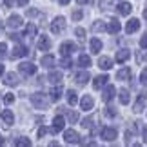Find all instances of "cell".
<instances>
[{
    "label": "cell",
    "mask_w": 147,
    "mask_h": 147,
    "mask_svg": "<svg viewBox=\"0 0 147 147\" xmlns=\"http://www.w3.org/2000/svg\"><path fill=\"white\" fill-rule=\"evenodd\" d=\"M31 104L35 105L36 109H46L49 100H47V96L44 93H35V94H31Z\"/></svg>",
    "instance_id": "obj_1"
},
{
    "label": "cell",
    "mask_w": 147,
    "mask_h": 147,
    "mask_svg": "<svg viewBox=\"0 0 147 147\" xmlns=\"http://www.w3.org/2000/svg\"><path fill=\"white\" fill-rule=\"evenodd\" d=\"M64 29H65V18L64 16H56V18L51 22V31H53V35H60Z\"/></svg>",
    "instance_id": "obj_2"
},
{
    "label": "cell",
    "mask_w": 147,
    "mask_h": 147,
    "mask_svg": "<svg viewBox=\"0 0 147 147\" xmlns=\"http://www.w3.org/2000/svg\"><path fill=\"white\" fill-rule=\"evenodd\" d=\"M64 140H65L67 144H80L82 142L80 136H78V133L73 131V129H67V131L64 133Z\"/></svg>",
    "instance_id": "obj_3"
},
{
    "label": "cell",
    "mask_w": 147,
    "mask_h": 147,
    "mask_svg": "<svg viewBox=\"0 0 147 147\" xmlns=\"http://www.w3.org/2000/svg\"><path fill=\"white\" fill-rule=\"evenodd\" d=\"M100 136L105 140V142H113V140H116V129L113 127H104L100 133Z\"/></svg>",
    "instance_id": "obj_4"
},
{
    "label": "cell",
    "mask_w": 147,
    "mask_h": 147,
    "mask_svg": "<svg viewBox=\"0 0 147 147\" xmlns=\"http://www.w3.org/2000/svg\"><path fill=\"white\" fill-rule=\"evenodd\" d=\"M20 73H24V75H35L36 73V65L31 64V62H22V64L18 65Z\"/></svg>",
    "instance_id": "obj_5"
},
{
    "label": "cell",
    "mask_w": 147,
    "mask_h": 147,
    "mask_svg": "<svg viewBox=\"0 0 147 147\" xmlns=\"http://www.w3.org/2000/svg\"><path fill=\"white\" fill-rule=\"evenodd\" d=\"M64 125H65L64 116H55V120H53V127H51V133H53V134L60 133L62 129H64Z\"/></svg>",
    "instance_id": "obj_6"
},
{
    "label": "cell",
    "mask_w": 147,
    "mask_h": 147,
    "mask_svg": "<svg viewBox=\"0 0 147 147\" xmlns=\"http://www.w3.org/2000/svg\"><path fill=\"white\" fill-rule=\"evenodd\" d=\"M75 51H76V46L73 42H64L60 46V55L62 56H69L71 53H75Z\"/></svg>",
    "instance_id": "obj_7"
},
{
    "label": "cell",
    "mask_w": 147,
    "mask_h": 147,
    "mask_svg": "<svg viewBox=\"0 0 147 147\" xmlns=\"http://www.w3.org/2000/svg\"><path fill=\"white\" fill-rule=\"evenodd\" d=\"M18 75L16 73H7V75L4 76V84L5 86H9V87H15V86H18Z\"/></svg>",
    "instance_id": "obj_8"
},
{
    "label": "cell",
    "mask_w": 147,
    "mask_h": 147,
    "mask_svg": "<svg viewBox=\"0 0 147 147\" xmlns=\"http://www.w3.org/2000/svg\"><path fill=\"white\" fill-rule=\"evenodd\" d=\"M115 94H116L115 86H107V84H105V89H104V94H102V100H104V102H111L113 98H115Z\"/></svg>",
    "instance_id": "obj_9"
},
{
    "label": "cell",
    "mask_w": 147,
    "mask_h": 147,
    "mask_svg": "<svg viewBox=\"0 0 147 147\" xmlns=\"http://www.w3.org/2000/svg\"><path fill=\"white\" fill-rule=\"evenodd\" d=\"M145 100H147V93H140V96H138V100H136V104H134L133 111H134V113H142L144 107H145Z\"/></svg>",
    "instance_id": "obj_10"
},
{
    "label": "cell",
    "mask_w": 147,
    "mask_h": 147,
    "mask_svg": "<svg viewBox=\"0 0 147 147\" xmlns=\"http://www.w3.org/2000/svg\"><path fill=\"white\" fill-rule=\"evenodd\" d=\"M120 29H122V26H120V22H118L116 18H111V22L105 26V31L107 33H113V35H116Z\"/></svg>",
    "instance_id": "obj_11"
},
{
    "label": "cell",
    "mask_w": 147,
    "mask_h": 147,
    "mask_svg": "<svg viewBox=\"0 0 147 147\" xmlns=\"http://www.w3.org/2000/svg\"><path fill=\"white\" fill-rule=\"evenodd\" d=\"M38 49L40 51H49L51 49V38L46 36V35H42L40 38H38Z\"/></svg>",
    "instance_id": "obj_12"
},
{
    "label": "cell",
    "mask_w": 147,
    "mask_h": 147,
    "mask_svg": "<svg viewBox=\"0 0 147 147\" xmlns=\"http://www.w3.org/2000/svg\"><path fill=\"white\" fill-rule=\"evenodd\" d=\"M24 22H22V16L20 15H11L9 18H7V26L9 27H13V29H16V27H20Z\"/></svg>",
    "instance_id": "obj_13"
},
{
    "label": "cell",
    "mask_w": 147,
    "mask_h": 147,
    "mask_svg": "<svg viewBox=\"0 0 147 147\" xmlns=\"http://www.w3.org/2000/svg\"><path fill=\"white\" fill-rule=\"evenodd\" d=\"M29 51H27V47L26 46H15V49H13V53H11V58H20V56H26Z\"/></svg>",
    "instance_id": "obj_14"
},
{
    "label": "cell",
    "mask_w": 147,
    "mask_h": 147,
    "mask_svg": "<svg viewBox=\"0 0 147 147\" xmlns=\"http://www.w3.org/2000/svg\"><path fill=\"white\" fill-rule=\"evenodd\" d=\"M75 82L78 84V86H86V84L89 82V73H87V71H80V73L75 76Z\"/></svg>",
    "instance_id": "obj_15"
},
{
    "label": "cell",
    "mask_w": 147,
    "mask_h": 147,
    "mask_svg": "<svg viewBox=\"0 0 147 147\" xmlns=\"http://www.w3.org/2000/svg\"><path fill=\"white\" fill-rule=\"evenodd\" d=\"M2 120H4L5 125H13V123H15V115L9 109H4L2 111Z\"/></svg>",
    "instance_id": "obj_16"
},
{
    "label": "cell",
    "mask_w": 147,
    "mask_h": 147,
    "mask_svg": "<svg viewBox=\"0 0 147 147\" xmlns=\"http://www.w3.org/2000/svg\"><path fill=\"white\" fill-rule=\"evenodd\" d=\"M80 107H82V111H91V109H93V98L89 96V94H86V96H82Z\"/></svg>",
    "instance_id": "obj_17"
},
{
    "label": "cell",
    "mask_w": 147,
    "mask_h": 147,
    "mask_svg": "<svg viewBox=\"0 0 147 147\" xmlns=\"http://www.w3.org/2000/svg\"><path fill=\"white\" fill-rule=\"evenodd\" d=\"M140 27V20L138 18H131L127 22V26H125V33H129V35H131V33H134Z\"/></svg>",
    "instance_id": "obj_18"
},
{
    "label": "cell",
    "mask_w": 147,
    "mask_h": 147,
    "mask_svg": "<svg viewBox=\"0 0 147 147\" xmlns=\"http://www.w3.org/2000/svg\"><path fill=\"white\" fill-rule=\"evenodd\" d=\"M118 80H122V82H127V80H131V69L129 67H123V69L118 71V75H116Z\"/></svg>",
    "instance_id": "obj_19"
},
{
    "label": "cell",
    "mask_w": 147,
    "mask_h": 147,
    "mask_svg": "<svg viewBox=\"0 0 147 147\" xmlns=\"http://www.w3.org/2000/svg\"><path fill=\"white\" fill-rule=\"evenodd\" d=\"M36 35V26L35 24H27L26 26V31H24V36L27 40H33V36Z\"/></svg>",
    "instance_id": "obj_20"
},
{
    "label": "cell",
    "mask_w": 147,
    "mask_h": 147,
    "mask_svg": "<svg viewBox=\"0 0 147 147\" xmlns=\"http://www.w3.org/2000/svg\"><path fill=\"white\" fill-rule=\"evenodd\" d=\"M107 80H109V76H107V75H100V76H96V78H94V82H93L94 89H100V87H104L105 84H107Z\"/></svg>",
    "instance_id": "obj_21"
},
{
    "label": "cell",
    "mask_w": 147,
    "mask_h": 147,
    "mask_svg": "<svg viewBox=\"0 0 147 147\" xmlns=\"http://www.w3.org/2000/svg\"><path fill=\"white\" fill-rule=\"evenodd\" d=\"M131 11H133V5L129 4V2H122V4H118V13H120V15L125 16V15L131 13Z\"/></svg>",
    "instance_id": "obj_22"
},
{
    "label": "cell",
    "mask_w": 147,
    "mask_h": 147,
    "mask_svg": "<svg viewBox=\"0 0 147 147\" xmlns=\"http://www.w3.org/2000/svg\"><path fill=\"white\" fill-rule=\"evenodd\" d=\"M98 67H100V69H111V67H113V60L107 58V56H102V58L98 60Z\"/></svg>",
    "instance_id": "obj_23"
},
{
    "label": "cell",
    "mask_w": 147,
    "mask_h": 147,
    "mask_svg": "<svg viewBox=\"0 0 147 147\" xmlns=\"http://www.w3.org/2000/svg\"><path fill=\"white\" fill-rule=\"evenodd\" d=\"M129 56H131V53H129L127 49H120L116 53V62H120V64H123L125 60H129Z\"/></svg>",
    "instance_id": "obj_24"
},
{
    "label": "cell",
    "mask_w": 147,
    "mask_h": 147,
    "mask_svg": "<svg viewBox=\"0 0 147 147\" xmlns=\"http://www.w3.org/2000/svg\"><path fill=\"white\" fill-rule=\"evenodd\" d=\"M51 100H53V102H58L60 98H62V87L58 86V84H56V87H53V89H51Z\"/></svg>",
    "instance_id": "obj_25"
},
{
    "label": "cell",
    "mask_w": 147,
    "mask_h": 147,
    "mask_svg": "<svg viewBox=\"0 0 147 147\" xmlns=\"http://www.w3.org/2000/svg\"><path fill=\"white\" fill-rule=\"evenodd\" d=\"M40 64H42L44 67H47V69H51V67L55 65V58H53V55H46V56H42Z\"/></svg>",
    "instance_id": "obj_26"
},
{
    "label": "cell",
    "mask_w": 147,
    "mask_h": 147,
    "mask_svg": "<svg viewBox=\"0 0 147 147\" xmlns=\"http://www.w3.org/2000/svg\"><path fill=\"white\" fill-rule=\"evenodd\" d=\"M47 80L51 82V84H60L62 82V73L60 71H53V73H49V76H47Z\"/></svg>",
    "instance_id": "obj_27"
},
{
    "label": "cell",
    "mask_w": 147,
    "mask_h": 147,
    "mask_svg": "<svg viewBox=\"0 0 147 147\" xmlns=\"http://www.w3.org/2000/svg\"><path fill=\"white\" fill-rule=\"evenodd\" d=\"M89 46H91V53H94V55H96V53H100V51H102V42L98 40V38H93Z\"/></svg>",
    "instance_id": "obj_28"
},
{
    "label": "cell",
    "mask_w": 147,
    "mask_h": 147,
    "mask_svg": "<svg viewBox=\"0 0 147 147\" xmlns=\"http://www.w3.org/2000/svg\"><path fill=\"white\" fill-rule=\"evenodd\" d=\"M118 98H120V104H129V100H131V94H129V91L127 89H122L120 91V94H118Z\"/></svg>",
    "instance_id": "obj_29"
},
{
    "label": "cell",
    "mask_w": 147,
    "mask_h": 147,
    "mask_svg": "<svg viewBox=\"0 0 147 147\" xmlns=\"http://www.w3.org/2000/svg\"><path fill=\"white\" fill-rule=\"evenodd\" d=\"M78 65L80 67H89L91 65V58H89L87 55H80L78 56Z\"/></svg>",
    "instance_id": "obj_30"
},
{
    "label": "cell",
    "mask_w": 147,
    "mask_h": 147,
    "mask_svg": "<svg viewBox=\"0 0 147 147\" xmlns=\"http://www.w3.org/2000/svg\"><path fill=\"white\" fill-rule=\"evenodd\" d=\"M67 102H69V105H76V102H78V96H76V93L73 91V89L67 91Z\"/></svg>",
    "instance_id": "obj_31"
},
{
    "label": "cell",
    "mask_w": 147,
    "mask_h": 147,
    "mask_svg": "<svg viewBox=\"0 0 147 147\" xmlns=\"http://www.w3.org/2000/svg\"><path fill=\"white\" fill-rule=\"evenodd\" d=\"M15 145H18V147H29L31 145V140L29 138H16L15 140Z\"/></svg>",
    "instance_id": "obj_32"
},
{
    "label": "cell",
    "mask_w": 147,
    "mask_h": 147,
    "mask_svg": "<svg viewBox=\"0 0 147 147\" xmlns=\"http://www.w3.org/2000/svg\"><path fill=\"white\" fill-rule=\"evenodd\" d=\"M94 120H96V118H94V116H87V118H84V120H82V127L89 129V127L93 125V122H94Z\"/></svg>",
    "instance_id": "obj_33"
},
{
    "label": "cell",
    "mask_w": 147,
    "mask_h": 147,
    "mask_svg": "<svg viewBox=\"0 0 147 147\" xmlns=\"http://www.w3.org/2000/svg\"><path fill=\"white\" fill-rule=\"evenodd\" d=\"M93 31H105V24H104V22H102V20H96V22H94V24H93Z\"/></svg>",
    "instance_id": "obj_34"
},
{
    "label": "cell",
    "mask_w": 147,
    "mask_h": 147,
    "mask_svg": "<svg viewBox=\"0 0 147 147\" xmlns=\"http://www.w3.org/2000/svg\"><path fill=\"white\" fill-rule=\"evenodd\" d=\"M60 65L64 67V69H69V67L73 65V62H71L69 56H64V58H62V62H60Z\"/></svg>",
    "instance_id": "obj_35"
},
{
    "label": "cell",
    "mask_w": 147,
    "mask_h": 147,
    "mask_svg": "<svg viewBox=\"0 0 147 147\" xmlns=\"http://www.w3.org/2000/svg\"><path fill=\"white\" fill-rule=\"evenodd\" d=\"M67 118H69V122H71V123H76V122H78V113L69 111V113H67Z\"/></svg>",
    "instance_id": "obj_36"
},
{
    "label": "cell",
    "mask_w": 147,
    "mask_h": 147,
    "mask_svg": "<svg viewBox=\"0 0 147 147\" xmlns=\"http://www.w3.org/2000/svg\"><path fill=\"white\" fill-rule=\"evenodd\" d=\"M76 36L80 38V40H84V38H86V29H84V27H76Z\"/></svg>",
    "instance_id": "obj_37"
},
{
    "label": "cell",
    "mask_w": 147,
    "mask_h": 147,
    "mask_svg": "<svg viewBox=\"0 0 147 147\" xmlns=\"http://www.w3.org/2000/svg\"><path fill=\"white\" fill-rule=\"evenodd\" d=\"M140 82H142L144 86L147 87V67H145V69H144L142 73H140Z\"/></svg>",
    "instance_id": "obj_38"
},
{
    "label": "cell",
    "mask_w": 147,
    "mask_h": 147,
    "mask_svg": "<svg viewBox=\"0 0 147 147\" xmlns=\"http://www.w3.org/2000/svg\"><path fill=\"white\" fill-rule=\"evenodd\" d=\"M5 56H7V47H5V44H0V60Z\"/></svg>",
    "instance_id": "obj_39"
},
{
    "label": "cell",
    "mask_w": 147,
    "mask_h": 147,
    "mask_svg": "<svg viewBox=\"0 0 147 147\" xmlns=\"http://www.w3.org/2000/svg\"><path fill=\"white\" fill-rule=\"evenodd\" d=\"M105 116H109V118L116 116V111H115V107H107V109H105Z\"/></svg>",
    "instance_id": "obj_40"
},
{
    "label": "cell",
    "mask_w": 147,
    "mask_h": 147,
    "mask_svg": "<svg viewBox=\"0 0 147 147\" xmlns=\"http://www.w3.org/2000/svg\"><path fill=\"white\" fill-rule=\"evenodd\" d=\"M4 102H5V104H13V102H15V94H5V96H4Z\"/></svg>",
    "instance_id": "obj_41"
},
{
    "label": "cell",
    "mask_w": 147,
    "mask_h": 147,
    "mask_svg": "<svg viewBox=\"0 0 147 147\" xmlns=\"http://www.w3.org/2000/svg\"><path fill=\"white\" fill-rule=\"evenodd\" d=\"M140 47H142V49H147V35H144L142 38H140Z\"/></svg>",
    "instance_id": "obj_42"
},
{
    "label": "cell",
    "mask_w": 147,
    "mask_h": 147,
    "mask_svg": "<svg viewBox=\"0 0 147 147\" xmlns=\"http://www.w3.org/2000/svg\"><path fill=\"white\" fill-rule=\"evenodd\" d=\"M80 18H82V11L80 9L73 11V20H80Z\"/></svg>",
    "instance_id": "obj_43"
},
{
    "label": "cell",
    "mask_w": 147,
    "mask_h": 147,
    "mask_svg": "<svg viewBox=\"0 0 147 147\" xmlns=\"http://www.w3.org/2000/svg\"><path fill=\"white\" fill-rule=\"evenodd\" d=\"M46 133H47V127H40V129H38V138H44Z\"/></svg>",
    "instance_id": "obj_44"
},
{
    "label": "cell",
    "mask_w": 147,
    "mask_h": 147,
    "mask_svg": "<svg viewBox=\"0 0 147 147\" xmlns=\"http://www.w3.org/2000/svg\"><path fill=\"white\" fill-rule=\"evenodd\" d=\"M15 2H16V0H4V4L7 5V7H13V5H15Z\"/></svg>",
    "instance_id": "obj_45"
},
{
    "label": "cell",
    "mask_w": 147,
    "mask_h": 147,
    "mask_svg": "<svg viewBox=\"0 0 147 147\" xmlns=\"http://www.w3.org/2000/svg\"><path fill=\"white\" fill-rule=\"evenodd\" d=\"M9 38H11V40H15V42H18V40H20V35L13 33V35H9Z\"/></svg>",
    "instance_id": "obj_46"
},
{
    "label": "cell",
    "mask_w": 147,
    "mask_h": 147,
    "mask_svg": "<svg viewBox=\"0 0 147 147\" xmlns=\"http://www.w3.org/2000/svg\"><path fill=\"white\" fill-rule=\"evenodd\" d=\"M142 138H144V142L147 144V125L144 127V134H142Z\"/></svg>",
    "instance_id": "obj_47"
},
{
    "label": "cell",
    "mask_w": 147,
    "mask_h": 147,
    "mask_svg": "<svg viewBox=\"0 0 147 147\" xmlns=\"http://www.w3.org/2000/svg\"><path fill=\"white\" fill-rule=\"evenodd\" d=\"M16 2H18V5H22V7H24V5H27V2H29V0H16Z\"/></svg>",
    "instance_id": "obj_48"
},
{
    "label": "cell",
    "mask_w": 147,
    "mask_h": 147,
    "mask_svg": "<svg viewBox=\"0 0 147 147\" xmlns=\"http://www.w3.org/2000/svg\"><path fill=\"white\" fill-rule=\"evenodd\" d=\"M69 2H71V0H60V4H62V5H67Z\"/></svg>",
    "instance_id": "obj_49"
},
{
    "label": "cell",
    "mask_w": 147,
    "mask_h": 147,
    "mask_svg": "<svg viewBox=\"0 0 147 147\" xmlns=\"http://www.w3.org/2000/svg\"><path fill=\"white\" fill-rule=\"evenodd\" d=\"M76 2H78V4H80V5H84V4H87V2H89V0H76Z\"/></svg>",
    "instance_id": "obj_50"
},
{
    "label": "cell",
    "mask_w": 147,
    "mask_h": 147,
    "mask_svg": "<svg viewBox=\"0 0 147 147\" xmlns=\"http://www.w3.org/2000/svg\"><path fill=\"white\" fill-rule=\"evenodd\" d=\"M2 75H4V65L0 64V76H2Z\"/></svg>",
    "instance_id": "obj_51"
},
{
    "label": "cell",
    "mask_w": 147,
    "mask_h": 147,
    "mask_svg": "<svg viewBox=\"0 0 147 147\" xmlns=\"http://www.w3.org/2000/svg\"><path fill=\"white\" fill-rule=\"evenodd\" d=\"M144 16H145V18H147V7H145V11H144Z\"/></svg>",
    "instance_id": "obj_52"
},
{
    "label": "cell",
    "mask_w": 147,
    "mask_h": 147,
    "mask_svg": "<svg viewBox=\"0 0 147 147\" xmlns=\"http://www.w3.org/2000/svg\"><path fill=\"white\" fill-rule=\"evenodd\" d=\"M0 29H2V24H0Z\"/></svg>",
    "instance_id": "obj_53"
}]
</instances>
